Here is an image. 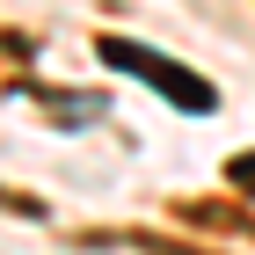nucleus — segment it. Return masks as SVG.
I'll return each mask as SVG.
<instances>
[{"instance_id":"nucleus-1","label":"nucleus","mask_w":255,"mask_h":255,"mask_svg":"<svg viewBox=\"0 0 255 255\" xmlns=\"http://www.w3.org/2000/svg\"><path fill=\"white\" fill-rule=\"evenodd\" d=\"M95 51H102V66H117V73L146 80L153 95H168L182 117H212V110H219V88H212L204 73H190V66H175V59H160V51H146V44H131V37H102Z\"/></svg>"},{"instance_id":"nucleus-2","label":"nucleus","mask_w":255,"mask_h":255,"mask_svg":"<svg viewBox=\"0 0 255 255\" xmlns=\"http://www.w3.org/2000/svg\"><path fill=\"white\" fill-rule=\"evenodd\" d=\"M226 175H234V182H241V190H248V197H255V153H241V160H226Z\"/></svg>"}]
</instances>
